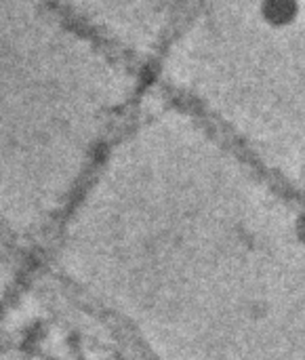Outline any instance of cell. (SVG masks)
I'll list each match as a JSON object with an SVG mask.
<instances>
[{
    "instance_id": "cell-1",
    "label": "cell",
    "mask_w": 305,
    "mask_h": 360,
    "mask_svg": "<svg viewBox=\"0 0 305 360\" xmlns=\"http://www.w3.org/2000/svg\"><path fill=\"white\" fill-rule=\"evenodd\" d=\"M8 249L11 247L0 243V308L4 306L6 295L15 287V264L8 257Z\"/></svg>"
}]
</instances>
